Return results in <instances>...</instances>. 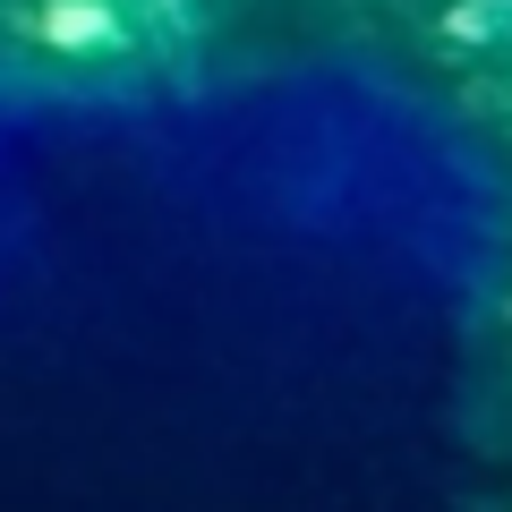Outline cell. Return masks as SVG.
I'll list each match as a JSON object with an SVG mask.
<instances>
[]
</instances>
